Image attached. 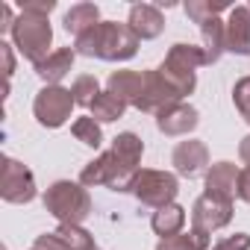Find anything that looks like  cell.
<instances>
[{
  "instance_id": "6da1fadb",
  "label": "cell",
  "mask_w": 250,
  "mask_h": 250,
  "mask_svg": "<svg viewBox=\"0 0 250 250\" xmlns=\"http://www.w3.org/2000/svg\"><path fill=\"white\" fill-rule=\"evenodd\" d=\"M139 44L142 39L133 33V27L121 21H100L97 27L74 39L77 56L103 59V62H130L139 53Z\"/></svg>"
},
{
  "instance_id": "7a4b0ae2",
  "label": "cell",
  "mask_w": 250,
  "mask_h": 250,
  "mask_svg": "<svg viewBox=\"0 0 250 250\" xmlns=\"http://www.w3.org/2000/svg\"><path fill=\"white\" fill-rule=\"evenodd\" d=\"M9 36H12V47H15L27 62H33V68L42 65V62L53 53V50H50V44H53V27H50L47 15L21 12L18 21L12 24Z\"/></svg>"
},
{
  "instance_id": "3957f363",
  "label": "cell",
  "mask_w": 250,
  "mask_h": 250,
  "mask_svg": "<svg viewBox=\"0 0 250 250\" xmlns=\"http://www.w3.org/2000/svg\"><path fill=\"white\" fill-rule=\"evenodd\" d=\"M44 209L59 221V224H83L91 215V197L83 183L71 180H56L44 191Z\"/></svg>"
},
{
  "instance_id": "277c9868",
  "label": "cell",
  "mask_w": 250,
  "mask_h": 250,
  "mask_svg": "<svg viewBox=\"0 0 250 250\" xmlns=\"http://www.w3.org/2000/svg\"><path fill=\"white\" fill-rule=\"evenodd\" d=\"M200 65H206L203 47L177 42V44L168 50V56H165V62L159 65V71H162V77H165L183 97H188V94L194 91V85H197V68H200Z\"/></svg>"
},
{
  "instance_id": "5b68a950",
  "label": "cell",
  "mask_w": 250,
  "mask_h": 250,
  "mask_svg": "<svg viewBox=\"0 0 250 250\" xmlns=\"http://www.w3.org/2000/svg\"><path fill=\"white\" fill-rule=\"evenodd\" d=\"M130 194H133L139 203H145V206L162 209V206H168V203L177 200V194H180V180H177V174H171V171L142 168V171L136 174V180H133Z\"/></svg>"
},
{
  "instance_id": "8992f818",
  "label": "cell",
  "mask_w": 250,
  "mask_h": 250,
  "mask_svg": "<svg viewBox=\"0 0 250 250\" xmlns=\"http://www.w3.org/2000/svg\"><path fill=\"white\" fill-rule=\"evenodd\" d=\"M133 180H136V171L124 168L112 150L100 153L97 159H91V162L80 171V183H83L85 188L106 186V188H112V191H130V188H133Z\"/></svg>"
},
{
  "instance_id": "52a82bcc",
  "label": "cell",
  "mask_w": 250,
  "mask_h": 250,
  "mask_svg": "<svg viewBox=\"0 0 250 250\" xmlns=\"http://www.w3.org/2000/svg\"><path fill=\"white\" fill-rule=\"evenodd\" d=\"M74 94L71 88H62V85H44L36 100H33V115L42 127L47 130H59L71 121V112H74Z\"/></svg>"
},
{
  "instance_id": "ba28073f",
  "label": "cell",
  "mask_w": 250,
  "mask_h": 250,
  "mask_svg": "<svg viewBox=\"0 0 250 250\" xmlns=\"http://www.w3.org/2000/svg\"><path fill=\"white\" fill-rule=\"evenodd\" d=\"M39 194L36 188V177L33 171L12 159V156H3V174H0V197L6 203H33Z\"/></svg>"
},
{
  "instance_id": "9c48e42d",
  "label": "cell",
  "mask_w": 250,
  "mask_h": 250,
  "mask_svg": "<svg viewBox=\"0 0 250 250\" xmlns=\"http://www.w3.org/2000/svg\"><path fill=\"white\" fill-rule=\"evenodd\" d=\"M174 103H183V94L162 77L159 68L153 71H145V85H142V97H139V112H153L159 115L162 109L174 106Z\"/></svg>"
},
{
  "instance_id": "30bf717a",
  "label": "cell",
  "mask_w": 250,
  "mask_h": 250,
  "mask_svg": "<svg viewBox=\"0 0 250 250\" xmlns=\"http://www.w3.org/2000/svg\"><path fill=\"white\" fill-rule=\"evenodd\" d=\"M232 221V200L224 197H212V194H200L191 206V227L203 229V232H215L224 229Z\"/></svg>"
},
{
  "instance_id": "8fae6325",
  "label": "cell",
  "mask_w": 250,
  "mask_h": 250,
  "mask_svg": "<svg viewBox=\"0 0 250 250\" xmlns=\"http://www.w3.org/2000/svg\"><path fill=\"white\" fill-rule=\"evenodd\" d=\"M171 165L180 177H197L203 171H209V150L203 142L197 139H188V142H180L171 153Z\"/></svg>"
},
{
  "instance_id": "7c38bea8",
  "label": "cell",
  "mask_w": 250,
  "mask_h": 250,
  "mask_svg": "<svg viewBox=\"0 0 250 250\" xmlns=\"http://www.w3.org/2000/svg\"><path fill=\"white\" fill-rule=\"evenodd\" d=\"M197 124H200V115L188 103H174L156 115V127L165 136H188L197 130Z\"/></svg>"
},
{
  "instance_id": "4fadbf2b",
  "label": "cell",
  "mask_w": 250,
  "mask_h": 250,
  "mask_svg": "<svg viewBox=\"0 0 250 250\" xmlns=\"http://www.w3.org/2000/svg\"><path fill=\"white\" fill-rule=\"evenodd\" d=\"M227 53L250 56V6H232L227 18Z\"/></svg>"
},
{
  "instance_id": "5bb4252c",
  "label": "cell",
  "mask_w": 250,
  "mask_h": 250,
  "mask_svg": "<svg viewBox=\"0 0 250 250\" xmlns=\"http://www.w3.org/2000/svg\"><path fill=\"white\" fill-rule=\"evenodd\" d=\"M127 24L133 27V33L142 39V42H150V39H159L162 30H165V15L159 6H150V3H136L130 9V18Z\"/></svg>"
},
{
  "instance_id": "9a60e30c",
  "label": "cell",
  "mask_w": 250,
  "mask_h": 250,
  "mask_svg": "<svg viewBox=\"0 0 250 250\" xmlns=\"http://www.w3.org/2000/svg\"><path fill=\"white\" fill-rule=\"evenodd\" d=\"M238 174L241 171L232 162H215V165H209V171H206V194L224 197V200L238 197Z\"/></svg>"
},
{
  "instance_id": "2e32d148",
  "label": "cell",
  "mask_w": 250,
  "mask_h": 250,
  "mask_svg": "<svg viewBox=\"0 0 250 250\" xmlns=\"http://www.w3.org/2000/svg\"><path fill=\"white\" fill-rule=\"evenodd\" d=\"M142 85H145V71H112L106 80V91H112L115 97H121L127 106H139L142 97Z\"/></svg>"
},
{
  "instance_id": "e0dca14e",
  "label": "cell",
  "mask_w": 250,
  "mask_h": 250,
  "mask_svg": "<svg viewBox=\"0 0 250 250\" xmlns=\"http://www.w3.org/2000/svg\"><path fill=\"white\" fill-rule=\"evenodd\" d=\"M74 59H77V50H74V47H59V50H53L42 65H36V74H39V80H42L44 85H59V83L71 74Z\"/></svg>"
},
{
  "instance_id": "ac0fdd59",
  "label": "cell",
  "mask_w": 250,
  "mask_h": 250,
  "mask_svg": "<svg viewBox=\"0 0 250 250\" xmlns=\"http://www.w3.org/2000/svg\"><path fill=\"white\" fill-rule=\"evenodd\" d=\"M200 36H203V56H206V65H215V62L227 53V21L209 18L206 24H200Z\"/></svg>"
},
{
  "instance_id": "d6986e66",
  "label": "cell",
  "mask_w": 250,
  "mask_h": 250,
  "mask_svg": "<svg viewBox=\"0 0 250 250\" xmlns=\"http://www.w3.org/2000/svg\"><path fill=\"white\" fill-rule=\"evenodd\" d=\"M115 156H118V162L124 165V168H130V171H142L139 168V162H142V156H145V142L136 136V133H118L115 139H112V147H109Z\"/></svg>"
},
{
  "instance_id": "ffe728a7",
  "label": "cell",
  "mask_w": 250,
  "mask_h": 250,
  "mask_svg": "<svg viewBox=\"0 0 250 250\" xmlns=\"http://www.w3.org/2000/svg\"><path fill=\"white\" fill-rule=\"evenodd\" d=\"M97 24H100V9H97L94 3H74V6L65 12V18H62L65 33H71L74 39L83 36V33H88V30L97 27Z\"/></svg>"
},
{
  "instance_id": "44dd1931",
  "label": "cell",
  "mask_w": 250,
  "mask_h": 250,
  "mask_svg": "<svg viewBox=\"0 0 250 250\" xmlns=\"http://www.w3.org/2000/svg\"><path fill=\"white\" fill-rule=\"evenodd\" d=\"M150 227H153V232L162 235V238L180 235L183 227H186V209H183L180 203H168V206H162V209H156V212L150 215Z\"/></svg>"
},
{
  "instance_id": "7402d4cb",
  "label": "cell",
  "mask_w": 250,
  "mask_h": 250,
  "mask_svg": "<svg viewBox=\"0 0 250 250\" xmlns=\"http://www.w3.org/2000/svg\"><path fill=\"white\" fill-rule=\"evenodd\" d=\"M212 244V235L191 227L188 232H180V235H171V238H159L156 250H209Z\"/></svg>"
},
{
  "instance_id": "603a6c76",
  "label": "cell",
  "mask_w": 250,
  "mask_h": 250,
  "mask_svg": "<svg viewBox=\"0 0 250 250\" xmlns=\"http://www.w3.org/2000/svg\"><path fill=\"white\" fill-rule=\"evenodd\" d=\"M88 112H91V118H94L97 124H112V121L124 118V112H127V103H124L121 97H115L112 91H100Z\"/></svg>"
},
{
  "instance_id": "cb8c5ba5",
  "label": "cell",
  "mask_w": 250,
  "mask_h": 250,
  "mask_svg": "<svg viewBox=\"0 0 250 250\" xmlns=\"http://www.w3.org/2000/svg\"><path fill=\"white\" fill-rule=\"evenodd\" d=\"M56 238L65 244V250H94V238L88 229H83V224H59L56 229Z\"/></svg>"
},
{
  "instance_id": "d4e9b609",
  "label": "cell",
  "mask_w": 250,
  "mask_h": 250,
  "mask_svg": "<svg viewBox=\"0 0 250 250\" xmlns=\"http://www.w3.org/2000/svg\"><path fill=\"white\" fill-rule=\"evenodd\" d=\"M71 133H74V139L77 142H83L85 147H100L103 145V130H100V124L91 118V115H85V118H77L74 124H71Z\"/></svg>"
},
{
  "instance_id": "484cf974",
  "label": "cell",
  "mask_w": 250,
  "mask_h": 250,
  "mask_svg": "<svg viewBox=\"0 0 250 250\" xmlns=\"http://www.w3.org/2000/svg\"><path fill=\"white\" fill-rule=\"evenodd\" d=\"M183 9H186V15L194 24H206L209 18H218L224 9H229V3H227V0H215V3H212V0H188Z\"/></svg>"
},
{
  "instance_id": "4316f807",
  "label": "cell",
  "mask_w": 250,
  "mask_h": 250,
  "mask_svg": "<svg viewBox=\"0 0 250 250\" xmlns=\"http://www.w3.org/2000/svg\"><path fill=\"white\" fill-rule=\"evenodd\" d=\"M71 94H74V103H77V106L91 109V103H94L97 94H100V83H97V77H91V74H80V77L74 80V85H71Z\"/></svg>"
},
{
  "instance_id": "83f0119b",
  "label": "cell",
  "mask_w": 250,
  "mask_h": 250,
  "mask_svg": "<svg viewBox=\"0 0 250 250\" xmlns=\"http://www.w3.org/2000/svg\"><path fill=\"white\" fill-rule=\"evenodd\" d=\"M232 103H235L238 115L250 124V77H241V80L232 85Z\"/></svg>"
},
{
  "instance_id": "f1b7e54d",
  "label": "cell",
  "mask_w": 250,
  "mask_h": 250,
  "mask_svg": "<svg viewBox=\"0 0 250 250\" xmlns=\"http://www.w3.org/2000/svg\"><path fill=\"white\" fill-rule=\"evenodd\" d=\"M212 250H250V235L247 232H235L221 238L218 244H212Z\"/></svg>"
},
{
  "instance_id": "f546056e",
  "label": "cell",
  "mask_w": 250,
  "mask_h": 250,
  "mask_svg": "<svg viewBox=\"0 0 250 250\" xmlns=\"http://www.w3.org/2000/svg\"><path fill=\"white\" fill-rule=\"evenodd\" d=\"M21 12H33V15H50L56 9V0H21Z\"/></svg>"
},
{
  "instance_id": "4dcf8cb0",
  "label": "cell",
  "mask_w": 250,
  "mask_h": 250,
  "mask_svg": "<svg viewBox=\"0 0 250 250\" xmlns=\"http://www.w3.org/2000/svg\"><path fill=\"white\" fill-rule=\"evenodd\" d=\"M33 250H65V244L56 238V232H42L33 244Z\"/></svg>"
},
{
  "instance_id": "1f68e13d",
  "label": "cell",
  "mask_w": 250,
  "mask_h": 250,
  "mask_svg": "<svg viewBox=\"0 0 250 250\" xmlns=\"http://www.w3.org/2000/svg\"><path fill=\"white\" fill-rule=\"evenodd\" d=\"M0 59H3V74H6V85H9V77L15 71V56H12V44L0 42Z\"/></svg>"
},
{
  "instance_id": "d6a6232c",
  "label": "cell",
  "mask_w": 250,
  "mask_h": 250,
  "mask_svg": "<svg viewBox=\"0 0 250 250\" xmlns=\"http://www.w3.org/2000/svg\"><path fill=\"white\" fill-rule=\"evenodd\" d=\"M238 197L244 203H250V168H241V174H238Z\"/></svg>"
},
{
  "instance_id": "836d02e7",
  "label": "cell",
  "mask_w": 250,
  "mask_h": 250,
  "mask_svg": "<svg viewBox=\"0 0 250 250\" xmlns=\"http://www.w3.org/2000/svg\"><path fill=\"white\" fill-rule=\"evenodd\" d=\"M15 21H18V18L12 15V6H9V3H3V6H0V33H9Z\"/></svg>"
},
{
  "instance_id": "e575fe53",
  "label": "cell",
  "mask_w": 250,
  "mask_h": 250,
  "mask_svg": "<svg viewBox=\"0 0 250 250\" xmlns=\"http://www.w3.org/2000/svg\"><path fill=\"white\" fill-rule=\"evenodd\" d=\"M238 159L250 168V136H244V139H241V145H238Z\"/></svg>"
},
{
  "instance_id": "d590c367",
  "label": "cell",
  "mask_w": 250,
  "mask_h": 250,
  "mask_svg": "<svg viewBox=\"0 0 250 250\" xmlns=\"http://www.w3.org/2000/svg\"><path fill=\"white\" fill-rule=\"evenodd\" d=\"M94 250H100V247H94Z\"/></svg>"
}]
</instances>
